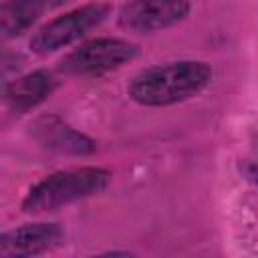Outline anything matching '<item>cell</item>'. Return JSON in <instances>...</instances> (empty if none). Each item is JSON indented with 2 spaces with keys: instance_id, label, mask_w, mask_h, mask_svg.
<instances>
[{
  "instance_id": "obj_1",
  "label": "cell",
  "mask_w": 258,
  "mask_h": 258,
  "mask_svg": "<svg viewBox=\"0 0 258 258\" xmlns=\"http://www.w3.org/2000/svg\"><path fill=\"white\" fill-rule=\"evenodd\" d=\"M212 81V67L204 60H171L137 73L127 95L143 107H167L196 97Z\"/></svg>"
},
{
  "instance_id": "obj_2",
  "label": "cell",
  "mask_w": 258,
  "mask_h": 258,
  "mask_svg": "<svg viewBox=\"0 0 258 258\" xmlns=\"http://www.w3.org/2000/svg\"><path fill=\"white\" fill-rule=\"evenodd\" d=\"M109 179L111 173L95 165L54 171L28 189V194L22 200V212L26 214L56 212L64 206L101 194L107 187Z\"/></svg>"
},
{
  "instance_id": "obj_3",
  "label": "cell",
  "mask_w": 258,
  "mask_h": 258,
  "mask_svg": "<svg viewBox=\"0 0 258 258\" xmlns=\"http://www.w3.org/2000/svg\"><path fill=\"white\" fill-rule=\"evenodd\" d=\"M137 52V44L129 40L99 36L73 48L58 62V71L71 77H99L133 60Z\"/></svg>"
},
{
  "instance_id": "obj_4",
  "label": "cell",
  "mask_w": 258,
  "mask_h": 258,
  "mask_svg": "<svg viewBox=\"0 0 258 258\" xmlns=\"http://www.w3.org/2000/svg\"><path fill=\"white\" fill-rule=\"evenodd\" d=\"M111 12L109 4L93 2L79 6L71 12H64L62 16L52 18L50 22L42 24L30 38V48L36 54H50L56 52L77 40H81L89 30L97 28L107 20Z\"/></svg>"
},
{
  "instance_id": "obj_5",
  "label": "cell",
  "mask_w": 258,
  "mask_h": 258,
  "mask_svg": "<svg viewBox=\"0 0 258 258\" xmlns=\"http://www.w3.org/2000/svg\"><path fill=\"white\" fill-rule=\"evenodd\" d=\"M189 0H127L119 8V26L135 34L171 28L189 14Z\"/></svg>"
},
{
  "instance_id": "obj_6",
  "label": "cell",
  "mask_w": 258,
  "mask_h": 258,
  "mask_svg": "<svg viewBox=\"0 0 258 258\" xmlns=\"http://www.w3.org/2000/svg\"><path fill=\"white\" fill-rule=\"evenodd\" d=\"M62 242V230L58 224L38 222L24 224L20 228L8 230L0 236V256L2 258H28L54 250Z\"/></svg>"
},
{
  "instance_id": "obj_7",
  "label": "cell",
  "mask_w": 258,
  "mask_h": 258,
  "mask_svg": "<svg viewBox=\"0 0 258 258\" xmlns=\"http://www.w3.org/2000/svg\"><path fill=\"white\" fill-rule=\"evenodd\" d=\"M30 133L44 149L60 153V155L85 157V155L95 153L97 149L91 137L77 131L73 125H69L56 115H42L36 121H32Z\"/></svg>"
},
{
  "instance_id": "obj_8",
  "label": "cell",
  "mask_w": 258,
  "mask_h": 258,
  "mask_svg": "<svg viewBox=\"0 0 258 258\" xmlns=\"http://www.w3.org/2000/svg\"><path fill=\"white\" fill-rule=\"evenodd\" d=\"M56 81L48 71H32L4 85V105L14 115H24L44 103L54 91Z\"/></svg>"
},
{
  "instance_id": "obj_9",
  "label": "cell",
  "mask_w": 258,
  "mask_h": 258,
  "mask_svg": "<svg viewBox=\"0 0 258 258\" xmlns=\"http://www.w3.org/2000/svg\"><path fill=\"white\" fill-rule=\"evenodd\" d=\"M44 0H4L0 6L2 38H16L26 32L44 12Z\"/></svg>"
},
{
  "instance_id": "obj_10",
  "label": "cell",
  "mask_w": 258,
  "mask_h": 258,
  "mask_svg": "<svg viewBox=\"0 0 258 258\" xmlns=\"http://www.w3.org/2000/svg\"><path fill=\"white\" fill-rule=\"evenodd\" d=\"M242 171H244V175H246L250 181L258 183V143L252 147V151H250L248 157L244 159Z\"/></svg>"
},
{
  "instance_id": "obj_11",
  "label": "cell",
  "mask_w": 258,
  "mask_h": 258,
  "mask_svg": "<svg viewBox=\"0 0 258 258\" xmlns=\"http://www.w3.org/2000/svg\"><path fill=\"white\" fill-rule=\"evenodd\" d=\"M46 2V6H60L62 2H67V0H44Z\"/></svg>"
}]
</instances>
